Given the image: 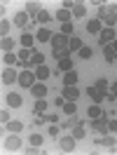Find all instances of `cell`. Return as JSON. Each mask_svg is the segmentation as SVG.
Listing matches in <instances>:
<instances>
[{
    "label": "cell",
    "mask_w": 117,
    "mask_h": 155,
    "mask_svg": "<svg viewBox=\"0 0 117 155\" xmlns=\"http://www.w3.org/2000/svg\"><path fill=\"white\" fill-rule=\"evenodd\" d=\"M47 134H52V136H58V127L54 125V122H52V127L47 129Z\"/></svg>",
    "instance_id": "42"
},
{
    "label": "cell",
    "mask_w": 117,
    "mask_h": 155,
    "mask_svg": "<svg viewBox=\"0 0 117 155\" xmlns=\"http://www.w3.org/2000/svg\"><path fill=\"white\" fill-rule=\"evenodd\" d=\"M5 148H7V150H19V148H21V139L12 132V134L5 139Z\"/></svg>",
    "instance_id": "8"
},
{
    "label": "cell",
    "mask_w": 117,
    "mask_h": 155,
    "mask_svg": "<svg viewBox=\"0 0 117 155\" xmlns=\"http://www.w3.org/2000/svg\"><path fill=\"white\" fill-rule=\"evenodd\" d=\"M61 97L66 99V101H77L80 99V89L75 85H70V87H63L61 89Z\"/></svg>",
    "instance_id": "7"
},
{
    "label": "cell",
    "mask_w": 117,
    "mask_h": 155,
    "mask_svg": "<svg viewBox=\"0 0 117 155\" xmlns=\"http://www.w3.org/2000/svg\"><path fill=\"white\" fill-rule=\"evenodd\" d=\"M7 33H10V21L2 19V21H0V35H2V38H7Z\"/></svg>",
    "instance_id": "35"
},
{
    "label": "cell",
    "mask_w": 117,
    "mask_h": 155,
    "mask_svg": "<svg viewBox=\"0 0 117 155\" xmlns=\"http://www.w3.org/2000/svg\"><path fill=\"white\" fill-rule=\"evenodd\" d=\"M35 73H30V71H24V73H19V85L21 87H33L35 85Z\"/></svg>",
    "instance_id": "6"
},
{
    "label": "cell",
    "mask_w": 117,
    "mask_h": 155,
    "mask_svg": "<svg viewBox=\"0 0 117 155\" xmlns=\"http://www.w3.org/2000/svg\"><path fill=\"white\" fill-rule=\"evenodd\" d=\"M49 73H52V71H49V66H45V64H42V66H38V68H35V78H38L40 82H42L45 78H49Z\"/></svg>",
    "instance_id": "19"
},
{
    "label": "cell",
    "mask_w": 117,
    "mask_h": 155,
    "mask_svg": "<svg viewBox=\"0 0 117 155\" xmlns=\"http://www.w3.org/2000/svg\"><path fill=\"white\" fill-rule=\"evenodd\" d=\"M87 31H89V33H94V35H96V33H101V31H103V28H101V21H98V19H91V21L87 24Z\"/></svg>",
    "instance_id": "23"
},
{
    "label": "cell",
    "mask_w": 117,
    "mask_h": 155,
    "mask_svg": "<svg viewBox=\"0 0 117 155\" xmlns=\"http://www.w3.org/2000/svg\"><path fill=\"white\" fill-rule=\"evenodd\" d=\"M45 122H47V115H42V117H35V125H45Z\"/></svg>",
    "instance_id": "44"
},
{
    "label": "cell",
    "mask_w": 117,
    "mask_h": 155,
    "mask_svg": "<svg viewBox=\"0 0 117 155\" xmlns=\"http://www.w3.org/2000/svg\"><path fill=\"white\" fill-rule=\"evenodd\" d=\"M52 31L49 28H45V26H40V31H38V35H35V40H40V42H52Z\"/></svg>",
    "instance_id": "14"
},
{
    "label": "cell",
    "mask_w": 117,
    "mask_h": 155,
    "mask_svg": "<svg viewBox=\"0 0 117 155\" xmlns=\"http://www.w3.org/2000/svg\"><path fill=\"white\" fill-rule=\"evenodd\" d=\"M61 108H63L66 115H75V113H77V104H75V101H66Z\"/></svg>",
    "instance_id": "21"
},
{
    "label": "cell",
    "mask_w": 117,
    "mask_h": 155,
    "mask_svg": "<svg viewBox=\"0 0 117 155\" xmlns=\"http://www.w3.org/2000/svg\"><path fill=\"white\" fill-rule=\"evenodd\" d=\"M30 146H33V148H40V146H42V134H30Z\"/></svg>",
    "instance_id": "32"
},
{
    "label": "cell",
    "mask_w": 117,
    "mask_h": 155,
    "mask_svg": "<svg viewBox=\"0 0 117 155\" xmlns=\"http://www.w3.org/2000/svg\"><path fill=\"white\" fill-rule=\"evenodd\" d=\"M7 104H10V108H19L21 104H24V99H21L17 92H12V94H7Z\"/></svg>",
    "instance_id": "15"
},
{
    "label": "cell",
    "mask_w": 117,
    "mask_h": 155,
    "mask_svg": "<svg viewBox=\"0 0 117 155\" xmlns=\"http://www.w3.org/2000/svg\"><path fill=\"white\" fill-rule=\"evenodd\" d=\"M96 19L106 21L108 28H112L117 24V5L115 2H106V5H98V17Z\"/></svg>",
    "instance_id": "1"
},
{
    "label": "cell",
    "mask_w": 117,
    "mask_h": 155,
    "mask_svg": "<svg viewBox=\"0 0 117 155\" xmlns=\"http://www.w3.org/2000/svg\"><path fill=\"white\" fill-rule=\"evenodd\" d=\"M110 92H112V94H115V97H117V82H115V85H112V87H110Z\"/></svg>",
    "instance_id": "47"
},
{
    "label": "cell",
    "mask_w": 117,
    "mask_h": 155,
    "mask_svg": "<svg viewBox=\"0 0 117 155\" xmlns=\"http://www.w3.org/2000/svg\"><path fill=\"white\" fill-rule=\"evenodd\" d=\"M10 120H12V117H10V110H5V108H2V110H0V122H2V125H7Z\"/></svg>",
    "instance_id": "40"
},
{
    "label": "cell",
    "mask_w": 117,
    "mask_h": 155,
    "mask_svg": "<svg viewBox=\"0 0 117 155\" xmlns=\"http://www.w3.org/2000/svg\"><path fill=\"white\" fill-rule=\"evenodd\" d=\"M91 54H94V52H91V47H87V45L80 49V59H91Z\"/></svg>",
    "instance_id": "38"
},
{
    "label": "cell",
    "mask_w": 117,
    "mask_h": 155,
    "mask_svg": "<svg viewBox=\"0 0 117 155\" xmlns=\"http://www.w3.org/2000/svg\"><path fill=\"white\" fill-rule=\"evenodd\" d=\"M17 61H19V57H17L14 52H7V54H5V64H7V66H14Z\"/></svg>",
    "instance_id": "33"
},
{
    "label": "cell",
    "mask_w": 117,
    "mask_h": 155,
    "mask_svg": "<svg viewBox=\"0 0 117 155\" xmlns=\"http://www.w3.org/2000/svg\"><path fill=\"white\" fill-rule=\"evenodd\" d=\"M106 94L108 92H103V89H96L94 85L91 87H87V97L94 101V104H101V101H106Z\"/></svg>",
    "instance_id": "5"
},
{
    "label": "cell",
    "mask_w": 117,
    "mask_h": 155,
    "mask_svg": "<svg viewBox=\"0 0 117 155\" xmlns=\"http://www.w3.org/2000/svg\"><path fill=\"white\" fill-rule=\"evenodd\" d=\"M87 115L94 120V117H103L106 113L101 110V104H94V106H89V110H87Z\"/></svg>",
    "instance_id": "17"
},
{
    "label": "cell",
    "mask_w": 117,
    "mask_h": 155,
    "mask_svg": "<svg viewBox=\"0 0 117 155\" xmlns=\"http://www.w3.org/2000/svg\"><path fill=\"white\" fill-rule=\"evenodd\" d=\"M75 125H80V120H77V115H70L66 122H63V127H68V129H73Z\"/></svg>",
    "instance_id": "36"
},
{
    "label": "cell",
    "mask_w": 117,
    "mask_h": 155,
    "mask_svg": "<svg viewBox=\"0 0 117 155\" xmlns=\"http://www.w3.org/2000/svg\"><path fill=\"white\" fill-rule=\"evenodd\" d=\"M94 146H101V148H115V139H112V136H101V139H94Z\"/></svg>",
    "instance_id": "11"
},
{
    "label": "cell",
    "mask_w": 117,
    "mask_h": 155,
    "mask_svg": "<svg viewBox=\"0 0 117 155\" xmlns=\"http://www.w3.org/2000/svg\"><path fill=\"white\" fill-rule=\"evenodd\" d=\"M2 82H5V85L19 82V75H17V71H14V68H5V71H2Z\"/></svg>",
    "instance_id": "9"
},
{
    "label": "cell",
    "mask_w": 117,
    "mask_h": 155,
    "mask_svg": "<svg viewBox=\"0 0 117 155\" xmlns=\"http://www.w3.org/2000/svg\"><path fill=\"white\" fill-rule=\"evenodd\" d=\"M47 120H49V122H54V125H56V122H58V115H47Z\"/></svg>",
    "instance_id": "46"
},
{
    "label": "cell",
    "mask_w": 117,
    "mask_h": 155,
    "mask_svg": "<svg viewBox=\"0 0 117 155\" xmlns=\"http://www.w3.org/2000/svg\"><path fill=\"white\" fill-rule=\"evenodd\" d=\"M112 49H115V52H117V38L112 40Z\"/></svg>",
    "instance_id": "48"
},
{
    "label": "cell",
    "mask_w": 117,
    "mask_h": 155,
    "mask_svg": "<svg viewBox=\"0 0 117 155\" xmlns=\"http://www.w3.org/2000/svg\"><path fill=\"white\" fill-rule=\"evenodd\" d=\"M103 57H106L108 64H115L117 61V52L112 49V45H103Z\"/></svg>",
    "instance_id": "13"
},
{
    "label": "cell",
    "mask_w": 117,
    "mask_h": 155,
    "mask_svg": "<svg viewBox=\"0 0 117 155\" xmlns=\"http://www.w3.org/2000/svg\"><path fill=\"white\" fill-rule=\"evenodd\" d=\"M7 129H10V132H14V134H19L21 129H24V125H21V122H17V120H10V122H7Z\"/></svg>",
    "instance_id": "30"
},
{
    "label": "cell",
    "mask_w": 117,
    "mask_h": 155,
    "mask_svg": "<svg viewBox=\"0 0 117 155\" xmlns=\"http://www.w3.org/2000/svg\"><path fill=\"white\" fill-rule=\"evenodd\" d=\"M87 14V7L82 5V2H75V7H73V17H84Z\"/></svg>",
    "instance_id": "28"
},
{
    "label": "cell",
    "mask_w": 117,
    "mask_h": 155,
    "mask_svg": "<svg viewBox=\"0 0 117 155\" xmlns=\"http://www.w3.org/2000/svg\"><path fill=\"white\" fill-rule=\"evenodd\" d=\"M30 64H33V66H42V64H45V54H40V52H35V49H33Z\"/></svg>",
    "instance_id": "25"
},
{
    "label": "cell",
    "mask_w": 117,
    "mask_h": 155,
    "mask_svg": "<svg viewBox=\"0 0 117 155\" xmlns=\"http://www.w3.org/2000/svg\"><path fill=\"white\" fill-rule=\"evenodd\" d=\"M61 33L70 38V33H73V21H68V24H61Z\"/></svg>",
    "instance_id": "37"
},
{
    "label": "cell",
    "mask_w": 117,
    "mask_h": 155,
    "mask_svg": "<svg viewBox=\"0 0 117 155\" xmlns=\"http://www.w3.org/2000/svg\"><path fill=\"white\" fill-rule=\"evenodd\" d=\"M14 24H17V26H21V28H24L26 24H30L28 14H26V12H17V14H14Z\"/></svg>",
    "instance_id": "16"
},
{
    "label": "cell",
    "mask_w": 117,
    "mask_h": 155,
    "mask_svg": "<svg viewBox=\"0 0 117 155\" xmlns=\"http://www.w3.org/2000/svg\"><path fill=\"white\" fill-rule=\"evenodd\" d=\"M49 19H52V14H49L47 10H40V14L35 17V21H40V24H47Z\"/></svg>",
    "instance_id": "31"
},
{
    "label": "cell",
    "mask_w": 117,
    "mask_h": 155,
    "mask_svg": "<svg viewBox=\"0 0 117 155\" xmlns=\"http://www.w3.org/2000/svg\"><path fill=\"white\" fill-rule=\"evenodd\" d=\"M94 87H96V89H103V92H108V80H106V78H98Z\"/></svg>",
    "instance_id": "39"
},
{
    "label": "cell",
    "mask_w": 117,
    "mask_h": 155,
    "mask_svg": "<svg viewBox=\"0 0 117 155\" xmlns=\"http://www.w3.org/2000/svg\"><path fill=\"white\" fill-rule=\"evenodd\" d=\"M82 47H84V45H82V40H80V38H70V42H68V52H80Z\"/></svg>",
    "instance_id": "24"
},
{
    "label": "cell",
    "mask_w": 117,
    "mask_h": 155,
    "mask_svg": "<svg viewBox=\"0 0 117 155\" xmlns=\"http://www.w3.org/2000/svg\"><path fill=\"white\" fill-rule=\"evenodd\" d=\"M33 110H35V113H45V110H47V101H45V99H35Z\"/></svg>",
    "instance_id": "26"
},
{
    "label": "cell",
    "mask_w": 117,
    "mask_h": 155,
    "mask_svg": "<svg viewBox=\"0 0 117 155\" xmlns=\"http://www.w3.org/2000/svg\"><path fill=\"white\" fill-rule=\"evenodd\" d=\"M75 141H77V139H75L73 134L70 136H61V139H58V148H61L63 153H73V150H75Z\"/></svg>",
    "instance_id": "4"
},
{
    "label": "cell",
    "mask_w": 117,
    "mask_h": 155,
    "mask_svg": "<svg viewBox=\"0 0 117 155\" xmlns=\"http://www.w3.org/2000/svg\"><path fill=\"white\" fill-rule=\"evenodd\" d=\"M70 17H73V12H70V10H63V7L56 12V19H58V21H63V24H68Z\"/></svg>",
    "instance_id": "22"
},
{
    "label": "cell",
    "mask_w": 117,
    "mask_h": 155,
    "mask_svg": "<svg viewBox=\"0 0 117 155\" xmlns=\"http://www.w3.org/2000/svg\"><path fill=\"white\" fill-rule=\"evenodd\" d=\"M77 82V73L75 71H68L66 75H63V87H70V85H75Z\"/></svg>",
    "instance_id": "18"
},
{
    "label": "cell",
    "mask_w": 117,
    "mask_h": 155,
    "mask_svg": "<svg viewBox=\"0 0 117 155\" xmlns=\"http://www.w3.org/2000/svg\"><path fill=\"white\" fill-rule=\"evenodd\" d=\"M108 129H110V132H117V120H108Z\"/></svg>",
    "instance_id": "43"
},
{
    "label": "cell",
    "mask_w": 117,
    "mask_h": 155,
    "mask_svg": "<svg viewBox=\"0 0 117 155\" xmlns=\"http://www.w3.org/2000/svg\"><path fill=\"white\" fill-rule=\"evenodd\" d=\"M106 101H117V97L112 94V92H108V94H106Z\"/></svg>",
    "instance_id": "45"
},
{
    "label": "cell",
    "mask_w": 117,
    "mask_h": 155,
    "mask_svg": "<svg viewBox=\"0 0 117 155\" xmlns=\"http://www.w3.org/2000/svg\"><path fill=\"white\" fill-rule=\"evenodd\" d=\"M0 47H2V52L7 54V52H12V49H14V40H12V38H2Z\"/></svg>",
    "instance_id": "27"
},
{
    "label": "cell",
    "mask_w": 117,
    "mask_h": 155,
    "mask_svg": "<svg viewBox=\"0 0 117 155\" xmlns=\"http://www.w3.org/2000/svg\"><path fill=\"white\" fill-rule=\"evenodd\" d=\"M19 42H21V47H28V49H33V42H35V38L30 35V33H24L19 38Z\"/></svg>",
    "instance_id": "20"
},
{
    "label": "cell",
    "mask_w": 117,
    "mask_h": 155,
    "mask_svg": "<svg viewBox=\"0 0 117 155\" xmlns=\"http://www.w3.org/2000/svg\"><path fill=\"white\" fill-rule=\"evenodd\" d=\"M98 35H101V40H98L101 45H110V42L115 40V31H112V28H103Z\"/></svg>",
    "instance_id": "12"
},
{
    "label": "cell",
    "mask_w": 117,
    "mask_h": 155,
    "mask_svg": "<svg viewBox=\"0 0 117 155\" xmlns=\"http://www.w3.org/2000/svg\"><path fill=\"white\" fill-rule=\"evenodd\" d=\"M30 92H33L35 99H45L47 97V85H45V82H35V85L30 87Z\"/></svg>",
    "instance_id": "10"
},
{
    "label": "cell",
    "mask_w": 117,
    "mask_h": 155,
    "mask_svg": "<svg viewBox=\"0 0 117 155\" xmlns=\"http://www.w3.org/2000/svg\"><path fill=\"white\" fill-rule=\"evenodd\" d=\"M26 14H33V17H38L40 14V7H38V2H28V5H26Z\"/></svg>",
    "instance_id": "29"
},
{
    "label": "cell",
    "mask_w": 117,
    "mask_h": 155,
    "mask_svg": "<svg viewBox=\"0 0 117 155\" xmlns=\"http://www.w3.org/2000/svg\"><path fill=\"white\" fill-rule=\"evenodd\" d=\"M61 7H63V10H70V12H73V7H75V0H63V2H61Z\"/></svg>",
    "instance_id": "41"
},
{
    "label": "cell",
    "mask_w": 117,
    "mask_h": 155,
    "mask_svg": "<svg viewBox=\"0 0 117 155\" xmlns=\"http://www.w3.org/2000/svg\"><path fill=\"white\" fill-rule=\"evenodd\" d=\"M91 129L98 132V134H108V132H110V129H108V113L103 117H94V120H91Z\"/></svg>",
    "instance_id": "3"
},
{
    "label": "cell",
    "mask_w": 117,
    "mask_h": 155,
    "mask_svg": "<svg viewBox=\"0 0 117 155\" xmlns=\"http://www.w3.org/2000/svg\"><path fill=\"white\" fill-rule=\"evenodd\" d=\"M68 42H70V38L63 35V33H54L52 35V49L54 52H68Z\"/></svg>",
    "instance_id": "2"
},
{
    "label": "cell",
    "mask_w": 117,
    "mask_h": 155,
    "mask_svg": "<svg viewBox=\"0 0 117 155\" xmlns=\"http://www.w3.org/2000/svg\"><path fill=\"white\" fill-rule=\"evenodd\" d=\"M73 136H75V139H84V127H82V122L73 127Z\"/></svg>",
    "instance_id": "34"
}]
</instances>
